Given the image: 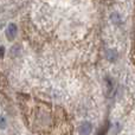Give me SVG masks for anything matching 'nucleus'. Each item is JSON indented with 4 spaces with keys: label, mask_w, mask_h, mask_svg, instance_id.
<instances>
[{
    "label": "nucleus",
    "mask_w": 135,
    "mask_h": 135,
    "mask_svg": "<svg viewBox=\"0 0 135 135\" xmlns=\"http://www.w3.org/2000/svg\"><path fill=\"white\" fill-rule=\"evenodd\" d=\"M17 31H18V27H17L16 24H13V23L9 24V25L7 26V28H6V32H5L7 39L8 40H14V38L17 37Z\"/></svg>",
    "instance_id": "nucleus-1"
},
{
    "label": "nucleus",
    "mask_w": 135,
    "mask_h": 135,
    "mask_svg": "<svg viewBox=\"0 0 135 135\" xmlns=\"http://www.w3.org/2000/svg\"><path fill=\"white\" fill-rule=\"evenodd\" d=\"M91 131H93V124L88 121H84L81 123L79 126V134H83V135H86V134H90Z\"/></svg>",
    "instance_id": "nucleus-2"
},
{
    "label": "nucleus",
    "mask_w": 135,
    "mask_h": 135,
    "mask_svg": "<svg viewBox=\"0 0 135 135\" xmlns=\"http://www.w3.org/2000/svg\"><path fill=\"white\" fill-rule=\"evenodd\" d=\"M117 57H119V54H117V51L115 49H110L107 51V58L109 59V62H112V63H114V62L116 61Z\"/></svg>",
    "instance_id": "nucleus-3"
},
{
    "label": "nucleus",
    "mask_w": 135,
    "mask_h": 135,
    "mask_svg": "<svg viewBox=\"0 0 135 135\" xmlns=\"http://www.w3.org/2000/svg\"><path fill=\"white\" fill-rule=\"evenodd\" d=\"M110 19H112V21L114 24H116V25H120V24H122V18H121V16H120L117 12H114V13H112V16H110Z\"/></svg>",
    "instance_id": "nucleus-4"
},
{
    "label": "nucleus",
    "mask_w": 135,
    "mask_h": 135,
    "mask_svg": "<svg viewBox=\"0 0 135 135\" xmlns=\"http://www.w3.org/2000/svg\"><path fill=\"white\" fill-rule=\"evenodd\" d=\"M6 127V119L0 115V128H5Z\"/></svg>",
    "instance_id": "nucleus-5"
},
{
    "label": "nucleus",
    "mask_w": 135,
    "mask_h": 135,
    "mask_svg": "<svg viewBox=\"0 0 135 135\" xmlns=\"http://www.w3.org/2000/svg\"><path fill=\"white\" fill-rule=\"evenodd\" d=\"M5 55V47L4 46H0V58H2Z\"/></svg>",
    "instance_id": "nucleus-6"
}]
</instances>
